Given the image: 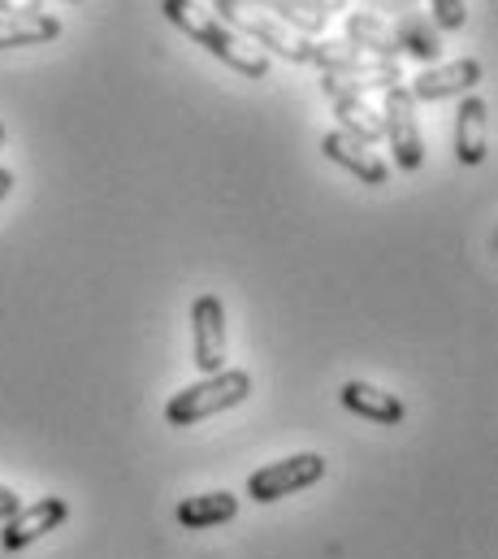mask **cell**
I'll list each match as a JSON object with an SVG mask.
<instances>
[{
    "instance_id": "1",
    "label": "cell",
    "mask_w": 498,
    "mask_h": 559,
    "mask_svg": "<svg viewBox=\"0 0 498 559\" xmlns=\"http://www.w3.org/2000/svg\"><path fill=\"white\" fill-rule=\"evenodd\" d=\"M161 13H165L182 35H191L204 52H213L217 61H226L230 70H239V74H248V79H269V57L244 48L239 35H235L226 22H217L213 13H204L195 0H165Z\"/></svg>"
},
{
    "instance_id": "2",
    "label": "cell",
    "mask_w": 498,
    "mask_h": 559,
    "mask_svg": "<svg viewBox=\"0 0 498 559\" xmlns=\"http://www.w3.org/2000/svg\"><path fill=\"white\" fill-rule=\"evenodd\" d=\"M251 400V373L248 369H222V373H209L204 382L195 386H182L169 404H165V420L174 429L182 425H195V420H209L217 413H230L239 404Z\"/></svg>"
},
{
    "instance_id": "3",
    "label": "cell",
    "mask_w": 498,
    "mask_h": 559,
    "mask_svg": "<svg viewBox=\"0 0 498 559\" xmlns=\"http://www.w3.org/2000/svg\"><path fill=\"white\" fill-rule=\"evenodd\" d=\"M213 17L217 22H226L230 31H244L251 39H260L269 52H277L282 61H295V66H312V44L308 39H295V35H286V26H277V22H269L256 4L248 0H213Z\"/></svg>"
},
{
    "instance_id": "4",
    "label": "cell",
    "mask_w": 498,
    "mask_h": 559,
    "mask_svg": "<svg viewBox=\"0 0 498 559\" xmlns=\"http://www.w3.org/2000/svg\"><path fill=\"white\" fill-rule=\"evenodd\" d=\"M325 455L317 451H299V455H286V460H273L264 468H256L248 477V499L251 503H277L286 495H299L308 486H317L325 477Z\"/></svg>"
},
{
    "instance_id": "5",
    "label": "cell",
    "mask_w": 498,
    "mask_h": 559,
    "mask_svg": "<svg viewBox=\"0 0 498 559\" xmlns=\"http://www.w3.org/2000/svg\"><path fill=\"white\" fill-rule=\"evenodd\" d=\"M312 66H321L330 79L369 83V87H381V92L399 87V79H403L399 74V61H381V57H369V52H360L352 44H339V39L312 44Z\"/></svg>"
},
{
    "instance_id": "6",
    "label": "cell",
    "mask_w": 498,
    "mask_h": 559,
    "mask_svg": "<svg viewBox=\"0 0 498 559\" xmlns=\"http://www.w3.org/2000/svg\"><path fill=\"white\" fill-rule=\"evenodd\" d=\"M381 135L390 140V152L399 160V169L416 174L425 165V140H420V127H416V100L407 96V87H390L386 100H381Z\"/></svg>"
},
{
    "instance_id": "7",
    "label": "cell",
    "mask_w": 498,
    "mask_h": 559,
    "mask_svg": "<svg viewBox=\"0 0 498 559\" xmlns=\"http://www.w3.org/2000/svg\"><path fill=\"white\" fill-rule=\"evenodd\" d=\"M66 521H70V503H66L61 495H44V499H35L31 508H17V512L4 521L0 547H4L9 556H17V551H26L31 543H39L44 534L61 530Z\"/></svg>"
},
{
    "instance_id": "8",
    "label": "cell",
    "mask_w": 498,
    "mask_h": 559,
    "mask_svg": "<svg viewBox=\"0 0 498 559\" xmlns=\"http://www.w3.org/2000/svg\"><path fill=\"white\" fill-rule=\"evenodd\" d=\"M191 334H195V365L200 373H222L226 369V304L217 295H200L191 304Z\"/></svg>"
},
{
    "instance_id": "9",
    "label": "cell",
    "mask_w": 498,
    "mask_h": 559,
    "mask_svg": "<svg viewBox=\"0 0 498 559\" xmlns=\"http://www.w3.org/2000/svg\"><path fill=\"white\" fill-rule=\"evenodd\" d=\"M482 61L477 57H460L451 66H425L412 83H407V96L412 100H447V96H460V92H473L482 83Z\"/></svg>"
},
{
    "instance_id": "10",
    "label": "cell",
    "mask_w": 498,
    "mask_h": 559,
    "mask_svg": "<svg viewBox=\"0 0 498 559\" xmlns=\"http://www.w3.org/2000/svg\"><path fill=\"white\" fill-rule=\"evenodd\" d=\"M321 152H325L334 165H343L347 174H356V182H365V187H381V182L390 178V165L377 156L374 147L352 140V135H343V131L321 135Z\"/></svg>"
},
{
    "instance_id": "11",
    "label": "cell",
    "mask_w": 498,
    "mask_h": 559,
    "mask_svg": "<svg viewBox=\"0 0 498 559\" xmlns=\"http://www.w3.org/2000/svg\"><path fill=\"white\" fill-rule=\"evenodd\" d=\"M490 152V114L482 96L460 100V118H455V156L464 165H482Z\"/></svg>"
},
{
    "instance_id": "12",
    "label": "cell",
    "mask_w": 498,
    "mask_h": 559,
    "mask_svg": "<svg viewBox=\"0 0 498 559\" xmlns=\"http://www.w3.org/2000/svg\"><path fill=\"white\" fill-rule=\"evenodd\" d=\"M235 516H239V495H230V490L191 495V499H182L178 512H174V521H178L182 530H217V525H226V521H235Z\"/></svg>"
},
{
    "instance_id": "13",
    "label": "cell",
    "mask_w": 498,
    "mask_h": 559,
    "mask_svg": "<svg viewBox=\"0 0 498 559\" xmlns=\"http://www.w3.org/2000/svg\"><path fill=\"white\" fill-rule=\"evenodd\" d=\"M339 400H343L347 413L369 417V420H377V425H399V420L407 417V408H403L399 395H390V391H381V386H369V382H347V386L339 391Z\"/></svg>"
},
{
    "instance_id": "14",
    "label": "cell",
    "mask_w": 498,
    "mask_h": 559,
    "mask_svg": "<svg viewBox=\"0 0 498 559\" xmlns=\"http://www.w3.org/2000/svg\"><path fill=\"white\" fill-rule=\"evenodd\" d=\"M61 35V17L35 9V13H9L0 17V48H31Z\"/></svg>"
},
{
    "instance_id": "15",
    "label": "cell",
    "mask_w": 498,
    "mask_h": 559,
    "mask_svg": "<svg viewBox=\"0 0 498 559\" xmlns=\"http://www.w3.org/2000/svg\"><path fill=\"white\" fill-rule=\"evenodd\" d=\"M256 9H273L277 17H286V26L304 31V35H317L325 31V13L330 9H343L347 0H248Z\"/></svg>"
},
{
    "instance_id": "16",
    "label": "cell",
    "mask_w": 498,
    "mask_h": 559,
    "mask_svg": "<svg viewBox=\"0 0 498 559\" xmlns=\"http://www.w3.org/2000/svg\"><path fill=\"white\" fill-rule=\"evenodd\" d=\"M390 31H394V39H399V52L416 57L420 66H434V61H438L442 35H438L434 22H425V13H407V17H403L399 26H390Z\"/></svg>"
},
{
    "instance_id": "17",
    "label": "cell",
    "mask_w": 498,
    "mask_h": 559,
    "mask_svg": "<svg viewBox=\"0 0 498 559\" xmlns=\"http://www.w3.org/2000/svg\"><path fill=\"white\" fill-rule=\"evenodd\" d=\"M347 39H352V48L374 52L381 61H394L399 57V39H394L390 22H381L374 13H352L347 17Z\"/></svg>"
},
{
    "instance_id": "18",
    "label": "cell",
    "mask_w": 498,
    "mask_h": 559,
    "mask_svg": "<svg viewBox=\"0 0 498 559\" xmlns=\"http://www.w3.org/2000/svg\"><path fill=\"white\" fill-rule=\"evenodd\" d=\"M429 9H434V26L438 31H460L469 22V4L464 0H429Z\"/></svg>"
},
{
    "instance_id": "19",
    "label": "cell",
    "mask_w": 498,
    "mask_h": 559,
    "mask_svg": "<svg viewBox=\"0 0 498 559\" xmlns=\"http://www.w3.org/2000/svg\"><path fill=\"white\" fill-rule=\"evenodd\" d=\"M17 508H22V499H17V495H13L9 486H0V521H9V516H13Z\"/></svg>"
},
{
    "instance_id": "20",
    "label": "cell",
    "mask_w": 498,
    "mask_h": 559,
    "mask_svg": "<svg viewBox=\"0 0 498 559\" xmlns=\"http://www.w3.org/2000/svg\"><path fill=\"white\" fill-rule=\"evenodd\" d=\"M9 191H13V169H9V165H0V200H4Z\"/></svg>"
},
{
    "instance_id": "21",
    "label": "cell",
    "mask_w": 498,
    "mask_h": 559,
    "mask_svg": "<svg viewBox=\"0 0 498 559\" xmlns=\"http://www.w3.org/2000/svg\"><path fill=\"white\" fill-rule=\"evenodd\" d=\"M0 147H4V122H0Z\"/></svg>"
}]
</instances>
